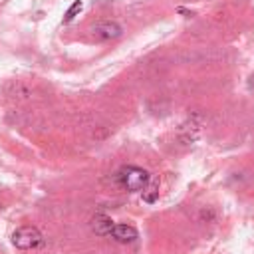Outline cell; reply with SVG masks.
<instances>
[{
	"mask_svg": "<svg viewBox=\"0 0 254 254\" xmlns=\"http://www.w3.org/2000/svg\"><path fill=\"white\" fill-rule=\"evenodd\" d=\"M117 179H119V185L125 189V190H143L147 185H149V173L141 167H135V165H129V167H123L119 173H117Z\"/></svg>",
	"mask_w": 254,
	"mask_h": 254,
	"instance_id": "cell-1",
	"label": "cell"
},
{
	"mask_svg": "<svg viewBox=\"0 0 254 254\" xmlns=\"http://www.w3.org/2000/svg\"><path fill=\"white\" fill-rule=\"evenodd\" d=\"M44 236L36 226H20L12 234V244L20 250H32L42 244Z\"/></svg>",
	"mask_w": 254,
	"mask_h": 254,
	"instance_id": "cell-2",
	"label": "cell"
},
{
	"mask_svg": "<svg viewBox=\"0 0 254 254\" xmlns=\"http://www.w3.org/2000/svg\"><path fill=\"white\" fill-rule=\"evenodd\" d=\"M91 32L97 40H111V38L121 36V26L117 22H111V20H101L91 28Z\"/></svg>",
	"mask_w": 254,
	"mask_h": 254,
	"instance_id": "cell-3",
	"label": "cell"
},
{
	"mask_svg": "<svg viewBox=\"0 0 254 254\" xmlns=\"http://www.w3.org/2000/svg\"><path fill=\"white\" fill-rule=\"evenodd\" d=\"M113 240L121 242V244H127V242H135L137 240V230L129 224H115L111 234H109Z\"/></svg>",
	"mask_w": 254,
	"mask_h": 254,
	"instance_id": "cell-4",
	"label": "cell"
},
{
	"mask_svg": "<svg viewBox=\"0 0 254 254\" xmlns=\"http://www.w3.org/2000/svg\"><path fill=\"white\" fill-rule=\"evenodd\" d=\"M113 226H115L113 220L109 216H105V214H95L91 218V230L95 234H99V236H109L111 230H113Z\"/></svg>",
	"mask_w": 254,
	"mask_h": 254,
	"instance_id": "cell-5",
	"label": "cell"
},
{
	"mask_svg": "<svg viewBox=\"0 0 254 254\" xmlns=\"http://www.w3.org/2000/svg\"><path fill=\"white\" fill-rule=\"evenodd\" d=\"M157 194H159V190H157L155 185H149V187L143 189V200L145 202H155L157 200Z\"/></svg>",
	"mask_w": 254,
	"mask_h": 254,
	"instance_id": "cell-6",
	"label": "cell"
},
{
	"mask_svg": "<svg viewBox=\"0 0 254 254\" xmlns=\"http://www.w3.org/2000/svg\"><path fill=\"white\" fill-rule=\"evenodd\" d=\"M79 10H81V2H79V0H75V2H73V4L69 6V10L65 12V18H64V20H65V22H71V20L75 18V14H77Z\"/></svg>",
	"mask_w": 254,
	"mask_h": 254,
	"instance_id": "cell-7",
	"label": "cell"
}]
</instances>
